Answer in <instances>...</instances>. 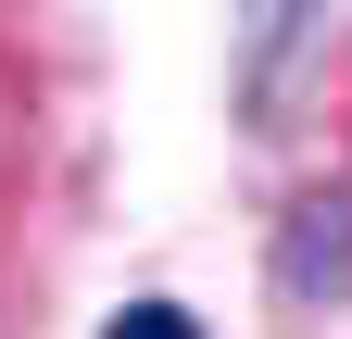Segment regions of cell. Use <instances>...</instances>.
<instances>
[{"label": "cell", "instance_id": "1", "mask_svg": "<svg viewBox=\"0 0 352 339\" xmlns=\"http://www.w3.org/2000/svg\"><path fill=\"white\" fill-rule=\"evenodd\" d=\"M277 302H302V314L352 302V201H302L277 226Z\"/></svg>", "mask_w": 352, "mask_h": 339}, {"label": "cell", "instance_id": "2", "mask_svg": "<svg viewBox=\"0 0 352 339\" xmlns=\"http://www.w3.org/2000/svg\"><path fill=\"white\" fill-rule=\"evenodd\" d=\"M101 339H201V314H189V302H126Z\"/></svg>", "mask_w": 352, "mask_h": 339}]
</instances>
